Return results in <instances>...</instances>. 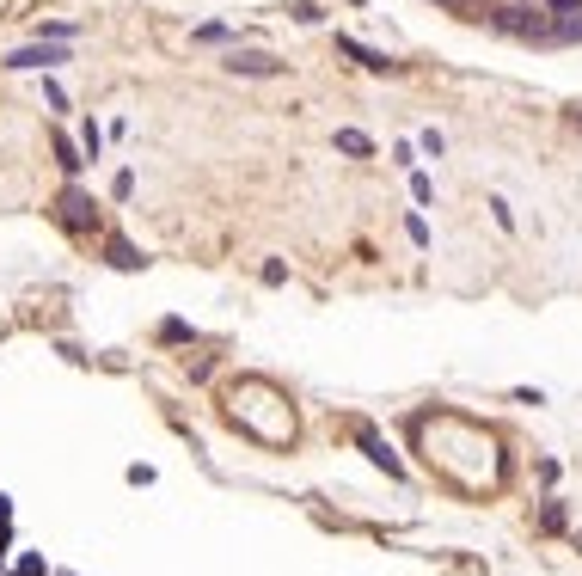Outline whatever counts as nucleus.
<instances>
[{
    "label": "nucleus",
    "mask_w": 582,
    "mask_h": 576,
    "mask_svg": "<svg viewBox=\"0 0 582 576\" xmlns=\"http://www.w3.org/2000/svg\"><path fill=\"white\" fill-rule=\"evenodd\" d=\"M497 25H503L509 37H552V19H546V13H533V7H503Z\"/></svg>",
    "instance_id": "obj_1"
},
{
    "label": "nucleus",
    "mask_w": 582,
    "mask_h": 576,
    "mask_svg": "<svg viewBox=\"0 0 582 576\" xmlns=\"http://www.w3.org/2000/svg\"><path fill=\"white\" fill-rule=\"evenodd\" d=\"M56 62H62V50H56V43H43V50H13L0 68H56Z\"/></svg>",
    "instance_id": "obj_2"
},
{
    "label": "nucleus",
    "mask_w": 582,
    "mask_h": 576,
    "mask_svg": "<svg viewBox=\"0 0 582 576\" xmlns=\"http://www.w3.org/2000/svg\"><path fill=\"white\" fill-rule=\"evenodd\" d=\"M227 68H233V74H276V62H270V56H258V50H233V56H227Z\"/></svg>",
    "instance_id": "obj_3"
},
{
    "label": "nucleus",
    "mask_w": 582,
    "mask_h": 576,
    "mask_svg": "<svg viewBox=\"0 0 582 576\" xmlns=\"http://www.w3.org/2000/svg\"><path fill=\"white\" fill-rule=\"evenodd\" d=\"M362 448H368V454H374V460H380L386 472H399V460H393V448H386L380 436H362Z\"/></svg>",
    "instance_id": "obj_4"
},
{
    "label": "nucleus",
    "mask_w": 582,
    "mask_h": 576,
    "mask_svg": "<svg viewBox=\"0 0 582 576\" xmlns=\"http://www.w3.org/2000/svg\"><path fill=\"white\" fill-rule=\"evenodd\" d=\"M337 148H344V154H368V135L362 129H337Z\"/></svg>",
    "instance_id": "obj_5"
},
{
    "label": "nucleus",
    "mask_w": 582,
    "mask_h": 576,
    "mask_svg": "<svg viewBox=\"0 0 582 576\" xmlns=\"http://www.w3.org/2000/svg\"><path fill=\"white\" fill-rule=\"evenodd\" d=\"M62 209H68V227H86V197H80V190H68Z\"/></svg>",
    "instance_id": "obj_6"
},
{
    "label": "nucleus",
    "mask_w": 582,
    "mask_h": 576,
    "mask_svg": "<svg viewBox=\"0 0 582 576\" xmlns=\"http://www.w3.org/2000/svg\"><path fill=\"white\" fill-rule=\"evenodd\" d=\"M337 50H344V56H356V62H362V68H386V62H380V56H374V50H362V43H350V37H344V43H337Z\"/></svg>",
    "instance_id": "obj_7"
},
{
    "label": "nucleus",
    "mask_w": 582,
    "mask_h": 576,
    "mask_svg": "<svg viewBox=\"0 0 582 576\" xmlns=\"http://www.w3.org/2000/svg\"><path fill=\"white\" fill-rule=\"evenodd\" d=\"M435 7H448V13H466V19H478V7H484V0H435Z\"/></svg>",
    "instance_id": "obj_8"
},
{
    "label": "nucleus",
    "mask_w": 582,
    "mask_h": 576,
    "mask_svg": "<svg viewBox=\"0 0 582 576\" xmlns=\"http://www.w3.org/2000/svg\"><path fill=\"white\" fill-rule=\"evenodd\" d=\"M552 13H582V0H546Z\"/></svg>",
    "instance_id": "obj_9"
}]
</instances>
